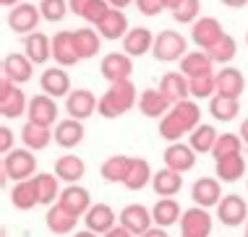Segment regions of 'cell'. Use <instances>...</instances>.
Masks as SVG:
<instances>
[{
  "label": "cell",
  "mask_w": 248,
  "mask_h": 237,
  "mask_svg": "<svg viewBox=\"0 0 248 237\" xmlns=\"http://www.w3.org/2000/svg\"><path fill=\"white\" fill-rule=\"evenodd\" d=\"M201 125V110L193 99L178 102L170 107V112L159 120V135L170 144H178L183 135H191Z\"/></svg>",
  "instance_id": "obj_1"
},
{
  "label": "cell",
  "mask_w": 248,
  "mask_h": 237,
  "mask_svg": "<svg viewBox=\"0 0 248 237\" xmlns=\"http://www.w3.org/2000/svg\"><path fill=\"white\" fill-rule=\"evenodd\" d=\"M139 99V91L133 86V81H118V84H110L102 97H99V107H97V115L105 120H115V118H123L125 112L133 110Z\"/></svg>",
  "instance_id": "obj_2"
},
{
  "label": "cell",
  "mask_w": 248,
  "mask_h": 237,
  "mask_svg": "<svg viewBox=\"0 0 248 237\" xmlns=\"http://www.w3.org/2000/svg\"><path fill=\"white\" fill-rule=\"evenodd\" d=\"M0 182H21V180H31L37 175V157L29 148H13L11 154L3 157V167H0Z\"/></svg>",
  "instance_id": "obj_3"
},
{
  "label": "cell",
  "mask_w": 248,
  "mask_h": 237,
  "mask_svg": "<svg viewBox=\"0 0 248 237\" xmlns=\"http://www.w3.org/2000/svg\"><path fill=\"white\" fill-rule=\"evenodd\" d=\"M152 55L157 63H175V60H183L188 55V39L175 29H165L154 37Z\"/></svg>",
  "instance_id": "obj_4"
},
{
  "label": "cell",
  "mask_w": 248,
  "mask_h": 237,
  "mask_svg": "<svg viewBox=\"0 0 248 237\" xmlns=\"http://www.w3.org/2000/svg\"><path fill=\"white\" fill-rule=\"evenodd\" d=\"M26 110H29V99L21 91V86L3 78L0 81V115L5 120H16L21 115H26Z\"/></svg>",
  "instance_id": "obj_5"
},
{
  "label": "cell",
  "mask_w": 248,
  "mask_h": 237,
  "mask_svg": "<svg viewBox=\"0 0 248 237\" xmlns=\"http://www.w3.org/2000/svg\"><path fill=\"white\" fill-rule=\"evenodd\" d=\"M212 227L214 219L209 208L191 206L180 216V237H212Z\"/></svg>",
  "instance_id": "obj_6"
},
{
  "label": "cell",
  "mask_w": 248,
  "mask_h": 237,
  "mask_svg": "<svg viewBox=\"0 0 248 237\" xmlns=\"http://www.w3.org/2000/svg\"><path fill=\"white\" fill-rule=\"evenodd\" d=\"M217 219L225 227H243L248 222V203L243 195L238 193H227L222 195V201L217 203Z\"/></svg>",
  "instance_id": "obj_7"
},
{
  "label": "cell",
  "mask_w": 248,
  "mask_h": 237,
  "mask_svg": "<svg viewBox=\"0 0 248 237\" xmlns=\"http://www.w3.org/2000/svg\"><path fill=\"white\" fill-rule=\"evenodd\" d=\"M118 222L128 229L133 237H141L144 232H149L154 227L152 208L141 206V203H128V206H123V211L118 214Z\"/></svg>",
  "instance_id": "obj_8"
},
{
  "label": "cell",
  "mask_w": 248,
  "mask_h": 237,
  "mask_svg": "<svg viewBox=\"0 0 248 237\" xmlns=\"http://www.w3.org/2000/svg\"><path fill=\"white\" fill-rule=\"evenodd\" d=\"M39 18H42V11L34 3H18L16 8H11L8 13V29L13 34H34L39 26Z\"/></svg>",
  "instance_id": "obj_9"
},
{
  "label": "cell",
  "mask_w": 248,
  "mask_h": 237,
  "mask_svg": "<svg viewBox=\"0 0 248 237\" xmlns=\"http://www.w3.org/2000/svg\"><path fill=\"white\" fill-rule=\"evenodd\" d=\"M225 34H227V31L222 29V24H219L214 16H201L199 21L191 26V39H193V44H196L199 50H204V52H209L212 47L225 37Z\"/></svg>",
  "instance_id": "obj_10"
},
{
  "label": "cell",
  "mask_w": 248,
  "mask_h": 237,
  "mask_svg": "<svg viewBox=\"0 0 248 237\" xmlns=\"http://www.w3.org/2000/svg\"><path fill=\"white\" fill-rule=\"evenodd\" d=\"M58 99L47 97V94H34V97L29 99V110H26V118H29V123L34 125H45V128H52L58 125Z\"/></svg>",
  "instance_id": "obj_11"
},
{
  "label": "cell",
  "mask_w": 248,
  "mask_h": 237,
  "mask_svg": "<svg viewBox=\"0 0 248 237\" xmlns=\"http://www.w3.org/2000/svg\"><path fill=\"white\" fill-rule=\"evenodd\" d=\"M99 73L107 84H118V81H128L133 73V58L125 52H110L99 63Z\"/></svg>",
  "instance_id": "obj_12"
},
{
  "label": "cell",
  "mask_w": 248,
  "mask_h": 237,
  "mask_svg": "<svg viewBox=\"0 0 248 237\" xmlns=\"http://www.w3.org/2000/svg\"><path fill=\"white\" fill-rule=\"evenodd\" d=\"M97 107H99V99L89 89H73L65 97V112H68V118L81 120V123L97 112Z\"/></svg>",
  "instance_id": "obj_13"
},
{
  "label": "cell",
  "mask_w": 248,
  "mask_h": 237,
  "mask_svg": "<svg viewBox=\"0 0 248 237\" xmlns=\"http://www.w3.org/2000/svg\"><path fill=\"white\" fill-rule=\"evenodd\" d=\"M39 89L42 94H47L52 99H60V97H68L73 91L71 89V76L65 73V68L60 65H52L47 71H42V76H39Z\"/></svg>",
  "instance_id": "obj_14"
},
{
  "label": "cell",
  "mask_w": 248,
  "mask_h": 237,
  "mask_svg": "<svg viewBox=\"0 0 248 237\" xmlns=\"http://www.w3.org/2000/svg\"><path fill=\"white\" fill-rule=\"evenodd\" d=\"M162 157H165V167L172 169V172H178V175H186L196 167V151L191 148V144H183V141L170 144L165 148Z\"/></svg>",
  "instance_id": "obj_15"
},
{
  "label": "cell",
  "mask_w": 248,
  "mask_h": 237,
  "mask_svg": "<svg viewBox=\"0 0 248 237\" xmlns=\"http://www.w3.org/2000/svg\"><path fill=\"white\" fill-rule=\"evenodd\" d=\"M84 224H86V229H92L97 235H107L120 222H118V214L112 211L110 203H92V208L84 216Z\"/></svg>",
  "instance_id": "obj_16"
},
{
  "label": "cell",
  "mask_w": 248,
  "mask_h": 237,
  "mask_svg": "<svg viewBox=\"0 0 248 237\" xmlns=\"http://www.w3.org/2000/svg\"><path fill=\"white\" fill-rule=\"evenodd\" d=\"M191 198H193V206L217 208V203L222 201V185H219L217 178H199L191 188Z\"/></svg>",
  "instance_id": "obj_17"
},
{
  "label": "cell",
  "mask_w": 248,
  "mask_h": 237,
  "mask_svg": "<svg viewBox=\"0 0 248 237\" xmlns=\"http://www.w3.org/2000/svg\"><path fill=\"white\" fill-rule=\"evenodd\" d=\"M24 55L31 60L34 65H45L52 60V37L45 31H34L24 37Z\"/></svg>",
  "instance_id": "obj_18"
},
{
  "label": "cell",
  "mask_w": 248,
  "mask_h": 237,
  "mask_svg": "<svg viewBox=\"0 0 248 237\" xmlns=\"http://www.w3.org/2000/svg\"><path fill=\"white\" fill-rule=\"evenodd\" d=\"M58 203L65 208V211H71V214H76V216H81V219H84L86 211L92 208V193L86 191V188H81L78 182H76V185H65Z\"/></svg>",
  "instance_id": "obj_19"
},
{
  "label": "cell",
  "mask_w": 248,
  "mask_h": 237,
  "mask_svg": "<svg viewBox=\"0 0 248 237\" xmlns=\"http://www.w3.org/2000/svg\"><path fill=\"white\" fill-rule=\"evenodd\" d=\"M31 71H34V63L24 52H11L3 58V78L13 81V84H26L31 78Z\"/></svg>",
  "instance_id": "obj_20"
},
{
  "label": "cell",
  "mask_w": 248,
  "mask_h": 237,
  "mask_svg": "<svg viewBox=\"0 0 248 237\" xmlns=\"http://www.w3.org/2000/svg\"><path fill=\"white\" fill-rule=\"evenodd\" d=\"M159 91L165 94V99L170 102V104H178V102L191 99L188 78H186L180 71H170V73H165L162 81H159Z\"/></svg>",
  "instance_id": "obj_21"
},
{
  "label": "cell",
  "mask_w": 248,
  "mask_h": 237,
  "mask_svg": "<svg viewBox=\"0 0 248 237\" xmlns=\"http://www.w3.org/2000/svg\"><path fill=\"white\" fill-rule=\"evenodd\" d=\"M170 102L165 99V94L159 89H144L139 94V112L144 118H152V120H162L167 112H170Z\"/></svg>",
  "instance_id": "obj_22"
},
{
  "label": "cell",
  "mask_w": 248,
  "mask_h": 237,
  "mask_svg": "<svg viewBox=\"0 0 248 237\" xmlns=\"http://www.w3.org/2000/svg\"><path fill=\"white\" fill-rule=\"evenodd\" d=\"M8 198L13 203V208L18 211H29V208L39 206V188H37V180H21V182H13Z\"/></svg>",
  "instance_id": "obj_23"
},
{
  "label": "cell",
  "mask_w": 248,
  "mask_h": 237,
  "mask_svg": "<svg viewBox=\"0 0 248 237\" xmlns=\"http://www.w3.org/2000/svg\"><path fill=\"white\" fill-rule=\"evenodd\" d=\"M133 169V157H125V154H112V157H107L102 162V167H99V175H102L105 182H120L123 185L125 178L131 175Z\"/></svg>",
  "instance_id": "obj_24"
},
{
  "label": "cell",
  "mask_w": 248,
  "mask_h": 237,
  "mask_svg": "<svg viewBox=\"0 0 248 237\" xmlns=\"http://www.w3.org/2000/svg\"><path fill=\"white\" fill-rule=\"evenodd\" d=\"M52 58L60 68H71L76 63H81L76 52V44H73V31H58L52 37Z\"/></svg>",
  "instance_id": "obj_25"
},
{
  "label": "cell",
  "mask_w": 248,
  "mask_h": 237,
  "mask_svg": "<svg viewBox=\"0 0 248 237\" xmlns=\"http://www.w3.org/2000/svg\"><path fill=\"white\" fill-rule=\"evenodd\" d=\"M246 89V76L243 71L232 65H225L222 71H217V94L219 97H230V99H238Z\"/></svg>",
  "instance_id": "obj_26"
},
{
  "label": "cell",
  "mask_w": 248,
  "mask_h": 237,
  "mask_svg": "<svg viewBox=\"0 0 248 237\" xmlns=\"http://www.w3.org/2000/svg\"><path fill=\"white\" fill-rule=\"evenodd\" d=\"M152 47H154V34L146 26H136L123 37V52L131 58L146 55V52H152Z\"/></svg>",
  "instance_id": "obj_27"
},
{
  "label": "cell",
  "mask_w": 248,
  "mask_h": 237,
  "mask_svg": "<svg viewBox=\"0 0 248 237\" xmlns=\"http://www.w3.org/2000/svg\"><path fill=\"white\" fill-rule=\"evenodd\" d=\"M81 219V216L65 211L60 203H55V206L47 208V214H45V224H47V229L52 235H73V229H76V222Z\"/></svg>",
  "instance_id": "obj_28"
},
{
  "label": "cell",
  "mask_w": 248,
  "mask_h": 237,
  "mask_svg": "<svg viewBox=\"0 0 248 237\" xmlns=\"http://www.w3.org/2000/svg\"><path fill=\"white\" fill-rule=\"evenodd\" d=\"M55 144L60 148H76L78 144L84 141V123L81 120H73V118H65L60 120V123L55 125Z\"/></svg>",
  "instance_id": "obj_29"
},
{
  "label": "cell",
  "mask_w": 248,
  "mask_h": 237,
  "mask_svg": "<svg viewBox=\"0 0 248 237\" xmlns=\"http://www.w3.org/2000/svg\"><path fill=\"white\" fill-rule=\"evenodd\" d=\"M55 175L63 182H68V185H76L86 175V162L81 157H76V154H63L55 162Z\"/></svg>",
  "instance_id": "obj_30"
},
{
  "label": "cell",
  "mask_w": 248,
  "mask_h": 237,
  "mask_svg": "<svg viewBox=\"0 0 248 237\" xmlns=\"http://www.w3.org/2000/svg\"><path fill=\"white\" fill-rule=\"evenodd\" d=\"M97 31H99V37H102V39H110V42H115V39H123L125 34L131 31V26H128V16H125L123 11L112 8L110 13H107L105 21L97 26Z\"/></svg>",
  "instance_id": "obj_31"
},
{
  "label": "cell",
  "mask_w": 248,
  "mask_h": 237,
  "mask_svg": "<svg viewBox=\"0 0 248 237\" xmlns=\"http://www.w3.org/2000/svg\"><path fill=\"white\" fill-rule=\"evenodd\" d=\"M52 138H55L52 128L34 125V123H29V120H26V125L21 128L24 148H29V151H42V148H47V146L52 144Z\"/></svg>",
  "instance_id": "obj_32"
},
{
  "label": "cell",
  "mask_w": 248,
  "mask_h": 237,
  "mask_svg": "<svg viewBox=\"0 0 248 237\" xmlns=\"http://www.w3.org/2000/svg\"><path fill=\"white\" fill-rule=\"evenodd\" d=\"M152 188H154V193H157L159 198H172V195H178L180 188H183V175H178V172H172V169L162 167L159 172H154Z\"/></svg>",
  "instance_id": "obj_33"
},
{
  "label": "cell",
  "mask_w": 248,
  "mask_h": 237,
  "mask_svg": "<svg viewBox=\"0 0 248 237\" xmlns=\"http://www.w3.org/2000/svg\"><path fill=\"white\" fill-rule=\"evenodd\" d=\"M214 175L219 182H238L246 175V157L243 154H232L219 162H214Z\"/></svg>",
  "instance_id": "obj_34"
},
{
  "label": "cell",
  "mask_w": 248,
  "mask_h": 237,
  "mask_svg": "<svg viewBox=\"0 0 248 237\" xmlns=\"http://www.w3.org/2000/svg\"><path fill=\"white\" fill-rule=\"evenodd\" d=\"M73 44H76L78 58L89 60V58H94L99 52V47H102V37H99V31L84 26V29H73Z\"/></svg>",
  "instance_id": "obj_35"
},
{
  "label": "cell",
  "mask_w": 248,
  "mask_h": 237,
  "mask_svg": "<svg viewBox=\"0 0 248 237\" xmlns=\"http://www.w3.org/2000/svg\"><path fill=\"white\" fill-rule=\"evenodd\" d=\"M212 65H214V63H212V58H209V52L193 50V52H188V55L180 60V73H183L186 78L206 76V73H214Z\"/></svg>",
  "instance_id": "obj_36"
},
{
  "label": "cell",
  "mask_w": 248,
  "mask_h": 237,
  "mask_svg": "<svg viewBox=\"0 0 248 237\" xmlns=\"http://www.w3.org/2000/svg\"><path fill=\"white\" fill-rule=\"evenodd\" d=\"M152 216H154V224L167 229V227L178 224L180 216H183V211H180V203L175 198H159L152 206Z\"/></svg>",
  "instance_id": "obj_37"
},
{
  "label": "cell",
  "mask_w": 248,
  "mask_h": 237,
  "mask_svg": "<svg viewBox=\"0 0 248 237\" xmlns=\"http://www.w3.org/2000/svg\"><path fill=\"white\" fill-rule=\"evenodd\" d=\"M34 180H37V188H39V203L42 206H55V203L60 201V178L58 175H52V172H39L34 175Z\"/></svg>",
  "instance_id": "obj_38"
},
{
  "label": "cell",
  "mask_w": 248,
  "mask_h": 237,
  "mask_svg": "<svg viewBox=\"0 0 248 237\" xmlns=\"http://www.w3.org/2000/svg\"><path fill=\"white\" fill-rule=\"evenodd\" d=\"M217 138H219V133L214 131V125L201 123L196 131L188 135V144H191V148H193L196 154H212V148H214V144H217Z\"/></svg>",
  "instance_id": "obj_39"
},
{
  "label": "cell",
  "mask_w": 248,
  "mask_h": 237,
  "mask_svg": "<svg viewBox=\"0 0 248 237\" xmlns=\"http://www.w3.org/2000/svg\"><path fill=\"white\" fill-rule=\"evenodd\" d=\"M209 112L214 120H219V123H230V120L238 118L240 112V102L238 99H230V97H219V94H214L209 99Z\"/></svg>",
  "instance_id": "obj_40"
},
{
  "label": "cell",
  "mask_w": 248,
  "mask_h": 237,
  "mask_svg": "<svg viewBox=\"0 0 248 237\" xmlns=\"http://www.w3.org/2000/svg\"><path fill=\"white\" fill-rule=\"evenodd\" d=\"M152 178H154V172H152V164L146 159H133V169H131V175L125 178V182L123 185L128 188V191H144L146 185L152 182Z\"/></svg>",
  "instance_id": "obj_41"
},
{
  "label": "cell",
  "mask_w": 248,
  "mask_h": 237,
  "mask_svg": "<svg viewBox=\"0 0 248 237\" xmlns=\"http://www.w3.org/2000/svg\"><path fill=\"white\" fill-rule=\"evenodd\" d=\"M243 151V138L238 133H219L217 144L212 148V157L214 162L225 159V157H232V154H240Z\"/></svg>",
  "instance_id": "obj_42"
},
{
  "label": "cell",
  "mask_w": 248,
  "mask_h": 237,
  "mask_svg": "<svg viewBox=\"0 0 248 237\" xmlns=\"http://www.w3.org/2000/svg\"><path fill=\"white\" fill-rule=\"evenodd\" d=\"M235 55H238V42H235V37H232V34H225V37L209 50L212 63H219V65L232 63V58H235Z\"/></svg>",
  "instance_id": "obj_43"
},
{
  "label": "cell",
  "mask_w": 248,
  "mask_h": 237,
  "mask_svg": "<svg viewBox=\"0 0 248 237\" xmlns=\"http://www.w3.org/2000/svg\"><path fill=\"white\" fill-rule=\"evenodd\" d=\"M188 89L193 99H212L217 94V73H206V76L188 78Z\"/></svg>",
  "instance_id": "obj_44"
},
{
  "label": "cell",
  "mask_w": 248,
  "mask_h": 237,
  "mask_svg": "<svg viewBox=\"0 0 248 237\" xmlns=\"http://www.w3.org/2000/svg\"><path fill=\"white\" fill-rule=\"evenodd\" d=\"M39 11H42V18L50 24H60L65 16H68V0H42L39 3Z\"/></svg>",
  "instance_id": "obj_45"
},
{
  "label": "cell",
  "mask_w": 248,
  "mask_h": 237,
  "mask_svg": "<svg viewBox=\"0 0 248 237\" xmlns=\"http://www.w3.org/2000/svg\"><path fill=\"white\" fill-rule=\"evenodd\" d=\"M199 13H201V0H183L175 11H172V18L178 24H196L199 21Z\"/></svg>",
  "instance_id": "obj_46"
},
{
  "label": "cell",
  "mask_w": 248,
  "mask_h": 237,
  "mask_svg": "<svg viewBox=\"0 0 248 237\" xmlns=\"http://www.w3.org/2000/svg\"><path fill=\"white\" fill-rule=\"evenodd\" d=\"M110 11H112V5L107 3V0H92L89 8L84 11L81 18H84L86 24H92V26H99L107 18V13H110Z\"/></svg>",
  "instance_id": "obj_47"
},
{
  "label": "cell",
  "mask_w": 248,
  "mask_h": 237,
  "mask_svg": "<svg viewBox=\"0 0 248 237\" xmlns=\"http://www.w3.org/2000/svg\"><path fill=\"white\" fill-rule=\"evenodd\" d=\"M136 8L144 16H159L165 11V0H136Z\"/></svg>",
  "instance_id": "obj_48"
},
{
  "label": "cell",
  "mask_w": 248,
  "mask_h": 237,
  "mask_svg": "<svg viewBox=\"0 0 248 237\" xmlns=\"http://www.w3.org/2000/svg\"><path fill=\"white\" fill-rule=\"evenodd\" d=\"M11 151H13V131L8 125H3L0 128V154L5 157V154H11Z\"/></svg>",
  "instance_id": "obj_49"
},
{
  "label": "cell",
  "mask_w": 248,
  "mask_h": 237,
  "mask_svg": "<svg viewBox=\"0 0 248 237\" xmlns=\"http://www.w3.org/2000/svg\"><path fill=\"white\" fill-rule=\"evenodd\" d=\"M89 3L92 0H68V8H71V13H76V16H84V11L89 8Z\"/></svg>",
  "instance_id": "obj_50"
},
{
  "label": "cell",
  "mask_w": 248,
  "mask_h": 237,
  "mask_svg": "<svg viewBox=\"0 0 248 237\" xmlns=\"http://www.w3.org/2000/svg\"><path fill=\"white\" fill-rule=\"evenodd\" d=\"M102 237H133V235H131V232H128V229H125L123 224H118V227H112L110 232L102 235Z\"/></svg>",
  "instance_id": "obj_51"
},
{
  "label": "cell",
  "mask_w": 248,
  "mask_h": 237,
  "mask_svg": "<svg viewBox=\"0 0 248 237\" xmlns=\"http://www.w3.org/2000/svg\"><path fill=\"white\" fill-rule=\"evenodd\" d=\"M141 237H170V235H167V229H165V227H157V224H154L149 232H144Z\"/></svg>",
  "instance_id": "obj_52"
},
{
  "label": "cell",
  "mask_w": 248,
  "mask_h": 237,
  "mask_svg": "<svg viewBox=\"0 0 248 237\" xmlns=\"http://www.w3.org/2000/svg\"><path fill=\"white\" fill-rule=\"evenodd\" d=\"M222 5H227V8H246L248 0H219Z\"/></svg>",
  "instance_id": "obj_53"
},
{
  "label": "cell",
  "mask_w": 248,
  "mask_h": 237,
  "mask_svg": "<svg viewBox=\"0 0 248 237\" xmlns=\"http://www.w3.org/2000/svg\"><path fill=\"white\" fill-rule=\"evenodd\" d=\"M107 3L112 5V8H118V11H123V8H128L131 3H136V0H107Z\"/></svg>",
  "instance_id": "obj_54"
},
{
  "label": "cell",
  "mask_w": 248,
  "mask_h": 237,
  "mask_svg": "<svg viewBox=\"0 0 248 237\" xmlns=\"http://www.w3.org/2000/svg\"><path fill=\"white\" fill-rule=\"evenodd\" d=\"M238 135L243 138V144L248 146V118L243 120V123H240V131H238Z\"/></svg>",
  "instance_id": "obj_55"
},
{
  "label": "cell",
  "mask_w": 248,
  "mask_h": 237,
  "mask_svg": "<svg viewBox=\"0 0 248 237\" xmlns=\"http://www.w3.org/2000/svg\"><path fill=\"white\" fill-rule=\"evenodd\" d=\"M71 237H102V235H97V232H92V229H81V232H73Z\"/></svg>",
  "instance_id": "obj_56"
},
{
  "label": "cell",
  "mask_w": 248,
  "mask_h": 237,
  "mask_svg": "<svg viewBox=\"0 0 248 237\" xmlns=\"http://www.w3.org/2000/svg\"><path fill=\"white\" fill-rule=\"evenodd\" d=\"M183 3V0H165V8H170V11H175L178 5Z\"/></svg>",
  "instance_id": "obj_57"
},
{
  "label": "cell",
  "mask_w": 248,
  "mask_h": 237,
  "mask_svg": "<svg viewBox=\"0 0 248 237\" xmlns=\"http://www.w3.org/2000/svg\"><path fill=\"white\" fill-rule=\"evenodd\" d=\"M0 3H3V5H5V8H16V5H18V3H21V0H0Z\"/></svg>",
  "instance_id": "obj_58"
},
{
  "label": "cell",
  "mask_w": 248,
  "mask_h": 237,
  "mask_svg": "<svg viewBox=\"0 0 248 237\" xmlns=\"http://www.w3.org/2000/svg\"><path fill=\"white\" fill-rule=\"evenodd\" d=\"M243 237H248V222H246V235H243Z\"/></svg>",
  "instance_id": "obj_59"
},
{
  "label": "cell",
  "mask_w": 248,
  "mask_h": 237,
  "mask_svg": "<svg viewBox=\"0 0 248 237\" xmlns=\"http://www.w3.org/2000/svg\"><path fill=\"white\" fill-rule=\"evenodd\" d=\"M246 44H248V34H246Z\"/></svg>",
  "instance_id": "obj_60"
},
{
  "label": "cell",
  "mask_w": 248,
  "mask_h": 237,
  "mask_svg": "<svg viewBox=\"0 0 248 237\" xmlns=\"http://www.w3.org/2000/svg\"><path fill=\"white\" fill-rule=\"evenodd\" d=\"M246 188H248V180H246Z\"/></svg>",
  "instance_id": "obj_61"
},
{
  "label": "cell",
  "mask_w": 248,
  "mask_h": 237,
  "mask_svg": "<svg viewBox=\"0 0 248 237\" xmlns=\"http://www.w3.org/2000/svg\"><path fill=\"white\" fill-rule=\"evenodd\" d=\"M39 3H42V0H39Z\"/></svg>",
  "instance_id": "obj_62"
}]
</instances>
